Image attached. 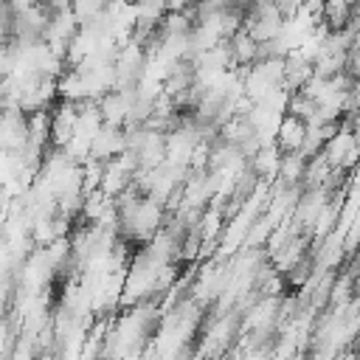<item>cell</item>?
I'll list each match as a JSON object with an SVG mask.
<instances>
[{"instance_id":"cell-5","label":"cell","mask_w":360,"mask_h":360,"mask_svg":"<svg viewBox=\"0 0 360 360\" xmlns=\"http://www.w3.org/2000/svg\"><path fill=\"white\" fill-rule=\"evenodd\" d=\"M228 48H231V59H233V68H250L256 62V42L250 39L248 31H236L231 39H228Z\"/></svg>"},{"instance_id":"cell-3","label":"cell","mask_w":360,"mask_h":360,"mask_svg":"<svg viewBox=\"0 0 360 360\" xmlns=\"http://www.w3.org/2000/svg\"><path fill=\"white\" fill-rule=\"evenodd\" d=\"M354 20V3L352 0H323L321 3V25L326 31L346 28Z\"/></svg>"},{"instance_id":"cell-2","label":"cell","mask_w":360,"mask_h":360,"mask_svg":"<svg viewBox=\"0 0 360 360\" xmlns=\"http://www.w3.org/2000/svg\"><path fill=\"white\" fill-rule=\"evenodd\" d=\"M304 132H307V124L295 115H281L278 127H276V141L273 146L281 152V155H290V152H298L301 149V141H304Z\"/></svg>"},{"instance_id":"cell-1","label":"cell","mask_w":360,"mask_h":360,"mask_svg":"<svg viewBox=\"0 0 360 360\" xmlns=\"http://www.w3.org/2000/svg\"><path fill=\"white\" fill-rule=\"evenodd\" d=\"M127 149V141H124V129L121 127H101L93 138H90V158L107 163L112 158H118L121 152Z\"/></svg>"},{"instance_id":"cell-8","label":"cell","mask_w":360,"mask_h":360,"mask_svg":"<svg viewBox=\"0 0 360 360\" xmlns=\"http://www.w3.org/2000/svg\"><path fill=\"white\" fill-rule=\"evenodd\" d=\"M6 3H8V8H11L14 14H20V11H28V8L39 6V0H6Z\"/></svg>"},{"instance_id":"cell-6","label":"cell","mask_w":360,"mask_h":360,"mask_svg":"<svg viewBox=\"0 0 360 360\" xmlns=\"http://www.w3.org/2000/svg\"><path fill=\"white\" fill-rule=\"evenodd\" d=\"M104 8H107V0H70V11H73L79 28H84L90 20H96Z\"/></svg>"},{"instance_id":"cell-7","label":"cell","mask_w":360,"mask_h":360,"mask_svg":"<svg viewBox=\"0 0 360 360\" xmlns=\"http://www.w3.org/2000/svg\"><path fill=\"white\" fill-rule=\"evenodd\" d=\"M14 295H17V284L14 276H0V318H6L14 307Z\"/></svg>"},{"instance_id":"cell-4","label":"cell","mask_w":360,"mask_h":360,"mask_svg":"<svg viewBox=\"0 0 360 360\" xmlns=\"http://www.w3.org/2000/svg\"><path fill=\"white\" fill-rule=\"evenodd\" d=\"M278 163H281V152H278L276 146H262L253 158H248L250 172H253L259 180H264V183H273V180H276Z\"/></svg>"}]
</instances>
